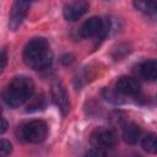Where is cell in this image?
<instances>
[{
    "label": "cell",
    "instance_id": "cell-7",
    "mask_svg": "<svg viewBox=\"0 0 157 157\" xmlns=\"http://www.w3.org/2000/svg\"><path fill=\"white\" fill-rule=\"evenodd\" d=\"M28 7H29V4L27 1H15L12 4L10 17H9V28L11 31H16L21 26L25 17L27 16Z\"/></svg>",
    "mask_w": 157,
    "mask_h": 157
},
{
    "label": "cell",
    "instance_id": "cell-18",
    "mask_svg": "<svg viewBox=\"0 0 157 157\" xmlns=\"http://www.w3.org/2000/svg\"><path fill=\"white\" fill-rule=\"evenodd\" d=\"M6 130H7V121L0 117V135L4 134Z\"/></svg>",
    "mask_w": 157,
    "mask_h": 157
},
{
    "label": "cell",
    "instance_id": "cell-15",
    "mask_svg": "<svg viewBox=\"0 0 157 157\" xmlns=\"http://www.w3.org/2000/svg\"><path fill=\"white\" fill-rule=\"evenodd\" d=\"M12 152V144L6 139H0V157H6Z\"/></svg>",
    "mask_w": 157,
    "mask_h": 157
},
{
    "label": "cell",
    "instance_id": "cell-2",
    "mask_svg": "<svg viewBox=\"0 0 157 157\" xmlns=\"http://www.w3.org/2000/svg\"><path fill=\"white\" fill-rule=\"evenodd\" d=\"M34 91L33 81L27 76L15 77L2 92V99L10 107H20L29 101Z\"/></svg>",
    "mask_w": 157,
    "mask_h": 157
},
{
    "label": "cell",
    "instance_id": "cell-12",
    "mask_svg": "<svg viewBox=\"0 0 157 157\" xmlns=\"http://www.w3.org/2000/svg\"><path fill=\"white\" fill-rule=\"evenodd\" d=\"M45 105H47V98L43 93H40L29 98V102L27 104V112H38L44 109Z\"/></svg>",
    "mask_w": 157,
    "mask_h": 157
},
{
    "label": "cell",
    "instance_id": "cell-17",
    "mask_svg": "<svg viewBox=\"0 0 157 157\" xmlns=\"http://www.w3.org/2000/svg\"><path fill=\"white\" fill-rule=\"evenodd\" d=\"M85 157H107V155H105V151H102L98 148H92L88 152H86Z\"/></svg>",
    "mask_w": 157,
    "mask_h": 157
},
{
    "label": "cell",
    "instance_id": "cell-6",
    "mask_svg": "<svg viewBox=\"0 0 157 157\" xmlns=\"http://www.w3.org/2000/svg\"><path fill=\"white\" fill-rule=\"evenodd\" d=\"M105 29H107L105 22L101 17L93 16L82 23V26L80 28V34L83 38H90V37H94V36L105 33Z\"/></svg>",
    "mask_w": 157,
    "mask_h": 157
},
{
    "label": "cell",
    "instance_id": "cell-10",
    "mask_svg": "<svg viewBox=\"0 0 157 157\" xmlns=\"http://www.w3.org/2000/svg\"><path fill=\"white\" fill-rule=\"evenodd\" d=\"M139 75L147 81H155L157 78V63L156 60H147L139 65Z\"/></svg>",
    "mask_w": 157,
    "mask_h": 157
},
{
    "label": "cell",
    "instance_id": "cell-14",
    "mask_svg": "<svg viewBox=\"0 0 157 157\" xmlns=\"http://www.w3.org/2000/svg\"><path fill=\"white\" fill-rule=\"evenodd\" d=\"M134 6H135L137 10H140V11H142V12H145V13H148V15L156 12V4H155V2L135 1V2H134Z\"/></svg>",
    "mask_w": 157,
    "mask_h": 157
},
{
    "label": "cell",
    "instance_id": "cell-5",
    "mask_svg": "<svg viewBox=\"0 0 157 157\" xmlns=\"http://www.w3.org/2000/svg\"><path fill=\"white\" fill-rule=\"evenodd\" d=\"M52 97L54 103L58 105L59 110L61 112V114L66 115L70 109V102H69L67 92L60 80H54L52 82Z\"/></svg>",
    "mask_w": 157,
    "mask_h": 157
},
{
    "label": "cell",
    "instance_id": "cell-3",
    "mask_svg": "<svg viewBox=\"0 0 157 157\" xmlns=\"http://www.w3.org/2000/svg\"><path fill=\"white\" fill-rule=\"evenodd\" d=\"M21 140L29 144H39L45 140L48 135V125L43 120H31L25 123L18 129Z\"/></svg>",
    "mask_w": 157,
    "mask_h": 157
},
{
    "label": "cell",
    "instance_id": "cell-19",
    "mask_svg": "<svg viewBox=\"0 0 157 157\" xmlns=\"http://www.w3.org/2000/svg\"><path fill=\"white\" fill-rule=\"evenodd\" d=\"M0 114H1V105H0Z\"/></svg>",
    "mask_w": 157,
    "mask_h": 157
},
{
    "label": "cell",
    "instance_id": "cell-9",
    "mask_svg": "<svg viewBox=\"0 0 157 157\" xmlns=\"http://www.w3.org/2000/svg\"><path fill=\"white\" fill-rule=\"evenodd\" d=\"M115 88L118 92H120L125 96H135L140 92V83L135 77L121 76L118 78Z\"/></svg>",
    "mask_w": 157,
    "mask_h": 157
},
{
    "label": "cell",
    "instance_id": "cell-4",
    "mask_svg": "<svg viewBox=\"0 0 157 157\" xmlns=\"http://www.w3.org/2000/svg\"><path fill=\"white\" fill-rule=\"evenodd\" d=\"M90 141L94 148L105 151V150L112 148L117 144V135L113 130L101 126L92 131Z\"/></svg>",
    "mask_w": 157,
    "mask_h": 157
},
{
    "label": "cell",
    "instance_id": "cell-16",
    "mask_svg": "<svg viewBox=\"0 0 157 157\" xmlns=\"http://www.w3.org/2000/svg\"><path fill=\"white\" fill-rule=\"evenodd\" d=\"M6 64H7V50L4 48L0 52V75L4 72V70L6 67Z\"/></svg>",
    "mask_w": 157,
    "mask_h": 157
},
{
    "label": "cell",
    "instance_id": "cell-1",
    "mask_svg": "<svg viewBox=\"0 0 157 157\" xmlns=\"http://www.w3.org/2000/svg\"><path fill=\"white\" fill-rule=\"evenodd\" d=\"M53 54L45 38L37 37L31 39L23 49L25 63L34 70H44L52 64Z\"/></svg>",
    "mask_w": 157,
    "mask_h": 157
},
{
    "label": "cell",
    "instance_id": "cell-13",
    "mask_svg": "<svg viewBox=\"0 0 157 157\" xmlns=\"http://www.w3.org/2000/svg\"><path fill=\"white\" fill-rule=\"evenodd\" d=\"M141 145H142V148H144L146 152L155 155L156 151H157V140H156V135H155L153 132H150V134L145 135V136L142 137Z\"/></svg>",
    "mask_w": 157,
    "mask_h": 157
},
{
    "label": "cell",
    "instance_id": "cell-11",
    "mask_svg": "<svg viewBox=\"0 0 157 157\" xmlns=\"http://www.w3.org/2000/svg\"><path fill=\"white\" fill-rule=\"evenodd\" d=\"M140 136H141V128L137 124H134V123L128 124L123 130V139L129 145L136 144Z\"/></svg>",
    "mask_w": 157,
    "mask_h": 157
},
{
    "label": "cell",
    "instance_id": "cell-8",
    "mask_svg": "<svg viewBox=\"0 0 157 157\" xmlns=\"http://www.w3.org/2000/svg\"><path fill=\"white\" fill-rule=\"evenodd\" d=\"M88 7H90V5L87 1H83V0L71 1L64 6L63 13L67 21H77L87 12Z\"/></svg>",
    "mask_w": 157,
    "mask_h": 157
}]
</instances>
